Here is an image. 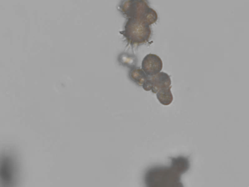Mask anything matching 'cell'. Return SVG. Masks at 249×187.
I'll list each match as a JSON object with an SVG mask.
<instances>
[{"label":"cell","mask_w":249,"mask_h":187,"mask_svg":"<svg viewBox=\"0 0 249 187\" xmlns=\"http://www.w3.org/2000/svg\"><path fill=\"white\" fill-rule=\"evenodd\" d=\"M118 9L126 19H138L148 25L158 19L157 12L149 7L147 0H121Z\"/></svg>","instance_id":"6da1fadb"},{"label":"cell","mask_w":249,"mask_h":187,"mask_svg":"<svg viewBox=\"0 0 249 187\" xmlns=\"http://www.w3.org/2000/svg\"><path fill=\"white\" fill-rule=\"evenodd\" d=\"M128 75L132 81L139 86H142L148 77L142 68L136 66L130 69Z\"/></svg>","instance_id":"52a82bcc"},{"label":"cell","mask_w":249,"mask_h":187,"mask_svg":"<svg viewBox=\"0 0 249 187\" xmlns=\"http://www.w3.org/2000/svg\"><path fill=\"white\" fill-rule=\"evenodd\" d=\"M128 44L139 46L146 43L149 40L152 31L150 25L141 21L133 19H127L124 30L120 31Z\"/></svg>","instance_id":"3957f363"},{"label":"cell","mask_w":249,"mask_h":187,"mask_svg":"<svg viewBox=\"0 0 249 187\" xmlns=\"http://www.w3.org/2000/svg\"><path fill=\"white\" fill-rule=\"evenodd\" d=\"M170 168L177 174L181 175L187 172L190 168V164L188 157L178 156L176 157H170Z\"/></svg>","instance_id":"8992f818"},{"label":"cell","mask_w":249,"mask_h":187,"mask_svg":"<svg viewBox=\"0 0 249 187\" xmlns=\"http://www.w3.org/2000/svg\"><path fill=\"white\" fill-rule=\"evenodd\" d=\"M162 65V61L158 56L149 54L142 61V69L148 76H153L160 72Z\"/></svg>","instance_id":"5b68a950"},{"label":"cell","mask_w":249,"mask_h":187,"mask_svg":"<svg viewBox=\"0 0 249 187\" xmlns=\"http://www.w3.org/2000/svg\"><path fill=\"white\" fill-rule=\"evenodd\" d=\"M171 88V86L161 89L156 93L157 99L161 104L167 106L172 103L173 96Z\"/></svg>","instance_id":"9c48e42d"},{"label":"cell","mask_w":249,"mask_h":187,"mask_svg":"<svg viewBox=\"0 0 249 187\" xmlns=\"http://www.w3.org/2000/svg\"><path fill=\"white\" fill-rule=\"evenodd\" d=\"M118 61L124 67L130 68L136 67L137 63V57L133 54L122 52L118 56Z\"/></svg>","instance_id":"ba28073f"},{"label":"cell","mask_w":249,"mask_h":187,"mask_svg":"<svg viewBox=\"0 0 249 187\" xmlns=\"http://www.w3.org/2000/svg\"><path fill=\"white\" fill-rule=\"evenodd\" d=\"M171 80L170 76L166 73L160 72L153 76H148L142 85L146 91H151L156 94L160 90L171 86Z\"/></svg>","instance_id":"277c9868"},{"label":"cell","mask_w":249,"mask_h":187,"mask_svg":"<svg viewBox=\"0 0 249 187\" xmlns=\"http://www.w3.org/2000/svg\"><path fill=\"white\" fill-rule=\"evenodd\" d=\"M180 176L174 171L170 167L156 166L146 171L144 181L148 187H182Z\"/></svg>","instance_id":"7a4b0ae2"}]
</instances>
